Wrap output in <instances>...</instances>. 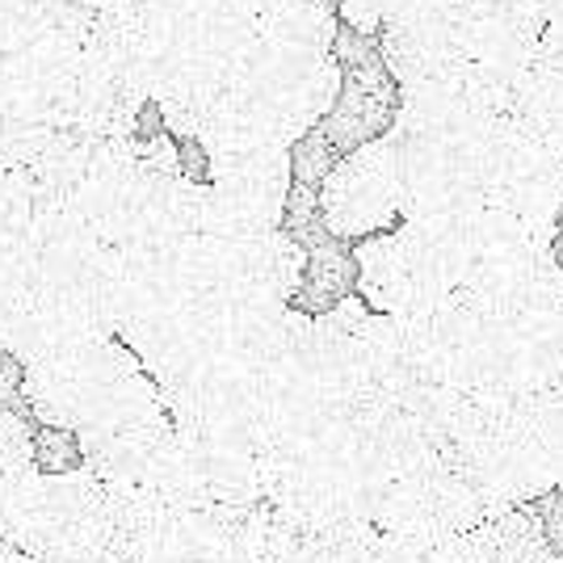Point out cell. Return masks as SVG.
Segmentation results:
<instances>
[{"instance_id": "6da1fadb", "label": "cell", "mask_w": 563, "mask_h": 563, "mask_svg": "<svg viewBox=\"0 0 563 563\" xmlns=\"http://www.w3.org/2000/svg\"><path fill=\"white\" fill-rule=\"evenodd\" d=\"M332 59L341 68V85L329 114L316 122V131L341 156H350L362 143H375L391 131L399 110V80L383 64L375 34H362L345 22H336V34H332Z\"/></svg>"}, {"instance_id": "7a4b0ae2", "label": "cell", "mask_w": 563, "mask_h": 563, "mask_svg": "<svg viewBox=\"0 0 563 563\" xmlns=\"http://www.w3.org/2000/svg\"><path fill=\"white\" fill-rule=\"evenodd\" d=\"M316 194H320V214H324L329 232L350 244L362 235L399 228L404 214H399L391 140L383 135V140L362 143L357 152L341 156Z\"/></svg>"}, {"instance_id": "3957f363", "label": "cell", "mask_w": 563, "mask_h": 563, "mask_svg": "<svg viewBox=\"0 0 563 563\" xmlns=\"http://www.w3.org/2000/svg\"><path fill=\"white\" fill-rule=\"evenodd\" d=\"M357 290V257H353V244L341 235H329L324 244L307 249L303 261V278L295 286V295L286 299L290 311L299 316H324L341 299H350Z\"/></svg>"}, {"instance_id": "277c9868", "label": "cell", "mask_w": 563, "mask_h": 563, "mask_svg": "<svg viewBox=\"0 0 563 563\" xmlns=\"http://www.w3.org/2000/svg\"><path fill=\"white\" fill-rule=\"evenodd\" d=\"M353 257H357V299L371 311H399L408 282H404V261H399L396 228L391 232H375L353 240Z\"/></svg>"}, {"instance_id": "5b68a950", "label": "cell", "mask_w": 563, "mask_h": 563, "mask_svg": "<svg viewBox=\"0 0 563 563\" xmlns=\"http://www.w3.org/2000/svg\"><path fill=\"white\" fill-rule=\"evenodd\" d=\"M488 530V551L493 563H551V547L542 539L539 521L526 505H509L505 514H496L484 521Z\"/></svg>"}, {"instance_id": "8992f818", "label": "cell", "mask_w": 563, "mask_h": 563, "mask_svg": "<svg viewBox=\"0 0 563 563\" xmlns=\"http://www.w3.org/2000/svg\"><path fill=\"white\" fill-rule=\"evenodd\" d=\"M30 463L38 475H64V471L85 467V450H80L76 429L34 421L30 424Z\"/></svg>"}, {"instance_id": "52a82bcc", "label": "cell", "mask_w": 563, "mask_h": 563, "mask_svg": "<svg viewBox=\"0 0 563 563\" xmlns=\"http://www.w3.org/2000/svg\"><path fill=\"white\" fill-rule=\"evenodd\" d=\"M278 232L290 235V240H295L303 253L329 240L332 232H329V223H324V214H320V194H316V189L290 181V189H286V202H282Z\"/></svg>"}, {"instance_id": "ba28073f", "label": "cell", "mask_w": 563, "mask_h": 563, "mask_svg": "<svg viewBox=\"0 0 563 563\" xmlns=\"http://www.w3.org/2000/svg\"><path fill=\"white\" fill-rule=\"evenodd\" d=\"M341 161V152L332 147L316 126L303 131L295 143H286V165H290V181H299V186H311L320 189V181L329 177L332 168Z\"/></svg>"}, {"instance_id": "9c48e42d", "label": "cell", "mask_w": 563, "mask_h": 563, "mask_svg": "<svg viewBox=\"0 0 563 563\" xmlns=\"http://www.w3.org/2000/svg\"><path fill=\"white\" fill-rule=\"evenodd\" d=\"M0 467H30V421L22 412H0Z\"/></svg>"}, {"instance_id": "30bf717a", "label": "cell", "mask_w": 563, "mask_h": 563, "mask_svg": "<svg viewBox=\"0 0 563 563\" xmlns=\"http://www.w3.org/2000/svg\"><path fill=\"white\" fill-rule=\"evenodd\" d=\"M22 383H25V362L13 350L0 345V412H22L25 421H30Z\"/></svg>"}, {"instance_id": "8fae6325", "label": "cell", "mask_w": 563, "mask_h": 563, "mask_svg": "<svg viewBox=\"0 0 563 563\" xmlns=\"http://www.w3.org/2000/svg\"><path fill=\"white\" fill-rule=\"evenodd\" d=\"M336 4V22L353 25L362 34H378V25L387 22L391 0H332Z\"/></svg>"}, {"instance_id": "7c38bea8", "label": "cell", "mask_w": 563, "mask_h": 563, "mask_svg": "<svg viewBox=\"0 0 563 563\" xmlns=\"http://www.w3.org/2000/svg\"><path fill=\"white\" fill-rule=\"evenodd\" d=\"M539 43L547 55H563V13H555V18H547L539 30Z\"/></svg>"}, {"instance_id": "4fadbf2b", "label": "cell", "mask_w": 563, "mask_h": 563, "mask_svg": "<svg viewBox=\"0 0 563 563\" xmlns=\"http://www.w3.org/2000/svg\"><path fill=\"white\" fill-rule=\"evenodd\" d=\"M0 563H38L30 551H22V547H13V542H0Z\"/></svg>"}, {"instance_id": "5bb4252c", "label": "cell", "mask_w": 563, "mask_h": 563, "mask_svg": "<svg viewBox=\"0 0 563 563\" xmlns=\"http://www.w3.org/2000/svg\"><path fill=\"white\" fill-rule=\"evenodd\" d=\"M551 257H555V265L563 269V207H560V214H555V228H551Z\"/></svg>"}, {"instance_id": "9a60e30c", "label": "cell", "mask_w": 563, "mask_h": 563, "mask_svg": "<svg viewBox=\"0 0 563 563\" xmlns=\"http://www.w3.org/2000/svg\"><path fill=\"white\" fill-rule=\"evenodd\" d=\"M560 336H563V299H560Z\"/></svg>"}, {"instance_id": "2e32d148", "label": "cell", "mask_w": 563, "mask_h": 563, "mask_svg": "<svg viewBox=\"0 0 563 563\" xmlns=\"http://www.w3.org/2000/svg\"><path fill=\"white\" fill-rule=\"evenodd\" d=\"M332 9H336V4H332Z\"/></svg>"}]
</instances>
